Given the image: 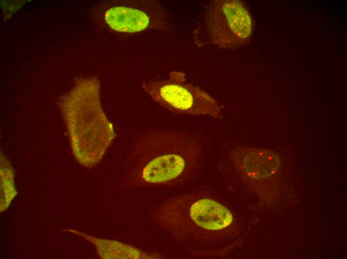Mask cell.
Returning a JSON list of instances; mask_svg holds the SVG:
<instances>
[{
  "instance_id": "3957f363",
  "label": "cell",
  "mask_w": 347,
  "mask_h": 259,
  "mask_svg": "<svg viewBox=\"0 0 347 259\" xmlns=\"http://www.w3.org/2000/svg\"><path fill=\"white\" fill-rule=\"evenodd\" d=\"M252 30L251 16L242 2L214 0L205 7L193 30L192 38L198 47L233 48L244 44Z\"/></svg>"
},
{
  "instance_id": "ba28073f",
  "label": "cell",
  "mask_w": 347,
  "mask_h": 259,
  "mask_svg": "<svg viewBox=\"0 0 347 259\" xmlns=\"http://www.w3.org/2000/svg\"><path fill=\"white\" fill-rule=\"evenodd\" d=\"M81 237L95 247L99 256L104 259H148L157 256L145 252L133 246L120 242L95 238L84 233L71 229L61 230Z\"/></svg>"
},
{
  "instance_id": "52a82bcc",
  "label": "cell",
  "mask_w": 347,
  "mask_h": 259,
  "mask_svg": "<svg viewBox=\"0 0 347 259\" xmlns=\"http://www.w3.org/2000/svg\"><path fill=\"white\" fill-rule=\"evenodd\" d=\"M236 165L250 178L262 180L270 177L276 170L274 157L261 149H237L234 153Z\"/></svg>"
},
{
  "instance_id": "8992f818",
  "label": "cell",
  "mask_w": 347,
  "mask_h": 259,
  "mask_svg": "<svg viewBox=\"0 0 347 259\" xmlns=\"http://www.w3.org/2000/svg\"><path fill=\"white\" fill-rule=\"evenodd\" d=\"M188 216L195 225L210 231L226 228L233 221V216L227 208L208 198L193 202L189 208Z\"/></svg>"
},
{
  "instance_id": "9c48e42d",
  "label": "cell",
  "mask_w": 347,
  "mask_h": 259,
  "mask_svg": "<svg viewBox=\"0 0 347 259\" xmlns=\"http://www.w3.org/2000/svg\"><path fill=\"white\" fill-rule=\"evenodd\" d=\"M0 204L2 212L9 206L17 192L14 183V171L6 158L0 155Z\"/></svg>"
},
{
  "instance_id": "7a4b0ae2",
  "label": "cell",
  "mask_w": 347,
  "mask_h": 259,
  "mask_svg": "<svg viewBox=\"0 0 347 259\" xmlns=\"http://www.w3.org/2000/svg\"><path fill=\"white\" fill-rule=\"evenodd\" d=\"M200 147L182 132L155 130L143 133L131 153L127 178L135 185L167 184L186 177L197 161Z\"/></svg>"
},
{
  "instance_id": "5b68a950",
  "label": "cell",
  "mask_w": 347,
  "mask_h": 259,
  "mask_svg": "<svg viewBox=\"0 0 347 259\" xmlns=\"http://www.w3.org/2000/svg\"><path fill=\"white\" fill-rule=\"evenodd\" d=\"M141 87L152 99L170 111L217 119L223 117V106L199 87L188 83L182 72L172 71L166 79L143 81Z\"/></svg>"
},
{
  "instance_id": "277c9868",
  "label": "cell",
  "mask_w": 347,
  "mask_h": 259,
  "mask_svg": "<svg viewBox=\"0 0 347 259\" xmlns=\"http://www.w3.org/2000/svg\"><path fill=\"white\" fill-rule=\"evenodd\" d=\"M92 15L99 25L119 33L171 29L163 5L156 0L105 1L95 6Z\"/></svg>"
},
{
  "instance_id": "6da1fadb",
  "label": "cell",
  "mask_w": 347,
  "mask_h": 259,
  "mask_svg": "<svg viewBox=\"0 0 347 259\" xmlns=\"http://www.w3.org/2000/svg\"><path fill=\"white\" fill-rule=\"evenodd\" d=\"M59 105L74 156L81 165L93 167L116 136L102 109L99 80L95 76L77 78Z\"/></svg>"
}]
</instances>
